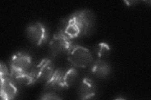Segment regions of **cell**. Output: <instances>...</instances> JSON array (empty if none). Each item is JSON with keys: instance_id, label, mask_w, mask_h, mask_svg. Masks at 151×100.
<instances>
[{"instance_id": "obj_4", "label": "cell", "mask_w": 151, "mask_h": 100, "mask_svg": "<svg viewBox=\"0 0 151 100\" xmlns=\"http://www.w3.org/2000/svg\"><path fill=\"white\" fill-rule=\"evenodd\" d=\"M1 72V96L3 99H13L16 96L17 88L16 84L11 78L6 66L2 62L0 64Z\"/></svg>"}, {"instance_id": "obj_1", "label": "cell", "mask_w": 151, "mask_h": 100, "mask_svg": "<svg viewBox=\"0 0 151 100\" xmlns=\"http://www.w3.org/2000/svg\"><path fill=\"white\" fill-rule=\"evenodd\" d=\"M93 18L91 12L84 9L75 12L63 20L59 33L70 40L83 36L89 31L93 25Z\"/></svg>"}, {"instance_id": "obj_7", "label": "cell", "mask_w": 151, "mask_h": 100, "mask_svg": "<svg viewBox=\"0 0 151 100\" xmlns=\"http://www.w3.org/2000/svg\"><path fill=\"white\" fill-rule=\"evenodd\" d=\"M54 72L52 62L49 59H43L39 63L32 68L30 74L34 83L45 80L46 82Z\"/></svg>"}, {"instance_id": "obj_5", "label": "cell", "mask_w": 151, "mask_h": 100, "mask_svg": "<svg viewBox=\"0 0 151 100\" xmlns=\"http://www.w3.org/2000/svg\"><path fill=\"white\" fill-rule=\"evenodd\" d=\"M73 46L71 40L68 38L62 33L58 32L54 35L50 42V53L54 57L64 54L68 55Z\"/></svg>"}, {"instance_id": "obj_11", "label": "cell", "mask_w": 151, "mask_h": 100, "mask_svg": "<svg viewBox=\"0 0 151 100\" xmlns=\"http://www.w3.org/2000/svg\"><path fill=\"white\" fill-rule=\"evenodd\" d=\"M78 71L74 68H69L65 71L64 75V82L66 88L72 86L78 78Z\"/></svg>"}, {"instance_id": "obj_3", "label": "cell", "mask_w": 151, "mask_h": 100, "mask_svg": "<svg viewBox=\"0 0 151 100\" xmlns=\"http://www.w3.org/2000/svg\"><path fill=\"white\" fill-rule=\"evenodd\" d=\"M68 55L70 63L76 67L86 68L93 61L90 51L81 46H73Z\"/></svg>"}, {"instance_id": "obj_13", "label": "cell", "mask_w": 151, "mask_h": 100, "mask_svg": "<svg viewBox=\"0 0 151 100\" xmlns=\"http://www.w3.org/2000/svg\"><path fill=\"white\" fill-rule=\"evenodd\" d=\"M41 99H60L61 98L58 96V95L52 93V92H48L45 93L42 95V96L40 98Z\"/></svg>"}, {"instance_id": "obj_10", "label": "cell", "mask_w": 151, "mask_h": 100, "mask_svg": "<svg viewBox=\"0 0 151 100\" xmlns=\"http://www.w3.org/2000/svg\"><path fill=\"white\" fill-rule=\"evenodd\" d=\"M111 68L106 62L98 60L95 62L92 68V72L94 74L100 78L106 77L110 73Z\"/></svg>"}, {"instance_id": "obj_6", "label": "cell", "mask_w": 151, "mask_h": 100, "mask_svg": "<svg viewBox=\"0 0 151 100\" xmlns=\"http://www.w3.org/2000/svg\"><path fill=\"white\" fill-rule=\"evenodd\" d=\"M28 39L35 46H42L49 39V33L46 27L41 23H34L27 27Z\"/></svg>"}, {"instance_id": "obj_12", "label": "cell", "mask_w": 151, "mask_h": 100, "mask_svg": "<svg viewBox=\"0 0 151 100\" xmlns=\"http://www.w3.org/2000/svg\"><path fill=\"white\" fill-rule=\"evenodd\" d=\"M110 47L106 43H100L96 47V53L100 58H103L110 53Z\"/></svg>"}, {"instance_id": "obj_2", "label": "cell", "mask_w": 151, "mask_h": 100, "mask_svg": "<svg viewBox=\"0 0 151 100\" xmlns=\"http://www.w3.org/2000/svg\"><path fill=\"white\" fill-rule=\"evenodd\" d=\"M32 68L31 56L23 52H19L13 55L11 60V77L30 73Z\"/></svg>"}, {"instance_id": "obj_8", "label": "cell", "mask_w": 151, "mask_h": 100, "mask_svg": "<svg viewBox=\"0 0 151 100\" xmlns=\"http://www.w3.org/2000/svg\"><path fill=\"white\" fill-rule=\"evenodd\" d=\"M65 73V71L62 68H58L55 70L50 78L46 82L45 87L55 90L66 88L64 82Z\"/></svg>"}, {"instance_id": "obj_9", "label": "cell", "mask_w": 151, "mask_h": 100, "mask_svg": "<svg viewBox=\"0 0 151 100\" xmlns=\"http://www.w3.org/2000/svg\"><path fill=\"white\" fill-rule=\"evenodd\" d=\"M96 87L92 79L86 77L83 79L79 86L78 95L81 99H88L93 98L96 94Z\"/></svg>"}]
</instances>
